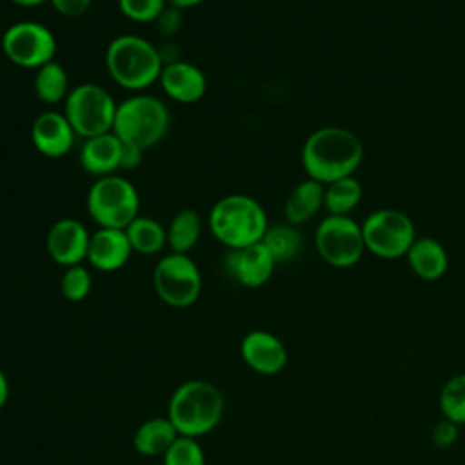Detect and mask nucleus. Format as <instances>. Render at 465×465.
<instances>
[{"label": "nucleus", "mask_w": 465, "mask_h": 465, "mask_svg": "<svg viewBox=\"0 0 465 465\" xmlns=\"http://www.w3.org/2000/svg\"><path fill=\"white\" fill-rule=\"evenodd\" d=\"M361 140L345 127L325 125L311 133L302 147V165L309 178L329 185L352 176L363 160Z\"/></svg>", "instance_id": "obj_1"}, {"label": "nucleus", "mask_w": 465, "mask_h": 465, "mask_svg": "<svg viewBox=\"0 0 465 465\" xmlns=\"http://www.w3.org/2000/svg\"><path fill=\"white\" fill-rule=\"evenodd\" d=\"M223 411L225 398L216 385L205 380H187L171 394L167 418L180 436L198 438L220 423Z\"/></svg>", "instance_id": "obj_2"}, {"label": "nucleus", "mask_w": 465, "mask_h": 465, "mask_svg": "<svg viewBox=\"0 0 465 465\" xmlns=\"http://www.w3.org/2000/svg\"><path fill=\"white\" fill-rule=\"evenodd\" d=\"M109 76L127 91H142L158 82L162 58L158 47L138 35H118L105 49Z\"/></svg>", "instance_id": "obj_3"}, {"label": "nucleus", "mask_w": 465, "mask_h": 465, "mask_svg": "<svg viewBox=\"0 0 465 465\" xmlns=\"http://www.w3.org/2000/svg\"><path fill=\"white\" fill-rule=\"evenodd\" d=\"M267 227L269 222L262 203L249 194H227L209 213L213 236L229 249L262 242Z\"/></svg>", "instance_id": "obj_4"}, {"label": "nucleus", "mask_w": 465, "mask_h": 465, "mask_svg": "<svg viewBox=\"0 0 465 465\" xmlns=\"http://www.w3.org/2000/svg\"><path fill=\"white\" fill-rule=\"evenodd\" d=\"M169 122V111L160 98L151 94H133L118 104L113 133L122 143L145 151L165 136Z\"/></svg>", "instance_id": "obj_5"}, {"label": "nucleus", "mask_w": 465, "mask_h": 465, "mask_svg": "<svg viewBox=\"0 0 465 465\" xmlns=\"http://www.w3.org/2000/svg\"><path fill=\"white\" fill-rule=\"evenodd\" d=\"M85 207L98 227L125 229L138 216L140 196L127 178L109 174L89 187Z\"/></svg>", "instance_id": "obj_6"}, {"label": "nucleus", "mask_w": 465, "mask_h": 465, "mask_svg": "<svg viewBox=\"0 0 465 465\" xmlns=\"http://www.w3.org/2000/svg\"><path fill=\"white\" fill-rule=\"evenodd\" d=\"M64 104V114L76 136L85 140L113 131L118 104L102 85L91 82L80 84L69 91Z\"/></svg>", "instance_id": "obj_7"}, {"label": "nucleus", "mask_w": 465, "mask_h": 465, "mask_svg": "<svg viewBox=\"0 0 465 465\" xmlns=\"http://www.w3.org/2000/svg\"><path fill=\"white\" fill-rule=\"evenodd\" d=\"M361 232L365 251L383 260L405 256L416 240L412 220L398 209H378L371 213L361 223Z\"/></svg>", "instance_id": "obj_8"}, {"label": "nucleus", "mask_w": 465, "mask_h": 465, "mask_svg": "<svg viewBox=\"0 0 465 465\" xmlns=\"http://www.w3.org/2000/svg\"><path fill=\"white\" fill-rule=\"evenodd\" d=\"M153 285L163 303L183 309L198 300L202 292V274L189 254L169 252L154 265Z\"/></svg>", "instance_id": "obj_9"}, {"label": "nucleus", "mask_w": 465, "mask_h": 465, "mask_svg": "<svg viewBox=\"0 0 465 465\" xmlns=\"http://www.w3.org/2000/svg\"><path fill=\"white\" fill-rule=\"evenodd\" d=\"M5 58L24 69H38L54 60L56 38L53 31L35 20L11 24L0 40Z\"/></svg>", "instance_id": "obj_10"}, {"label": "nucleus", "mask_w": 465, "mask_h": 465, "mask_svg": "<svg viewBox=\"0 0 465 465\" xmlns=\"http://www.w3.org/2000/svg\"><path fill=\"white\" fill-rule=\"evenodd\" d=\"M314 245L323 262L332 267H351L365 252L361 225L351 216L329 214L314 232Z\"/></svg>", "instance_id": "obj_11"}, {"label": "nucleus", "mask_w": 465, "mask_h": 465, "mask_svg": "<svg viewBox=\"0 0 465 465\" xmlns=\"http://www.w3.org/2000/svg\"><path fill=\"white\" fill-rule=\"evenodd\" d=\"M91 232L74 218L56 220L45 236L47 254L64 267L78 265L87 260Z\"/></svg>", "instance_id": "obj_12"}, {"label": "nucleus", "mask_w": 465, "mask_h": 465, "mask_svg": "<svg viewBox=\"0 0 465 465\" xmlns=\"http://www.w3.org/2000/svg\"><path fill=\"white\" fill-rule=\"evenodd\" d=\"M274 265V258L262 242L240 249H229L225 258L227 272L249 289L265 285L272 276Z\"/></svg>", "instance_id": "obj_13"}, {"label": "nucleus", "mask_w": 465, "mask_h": 465, "mask_svg": "<svg viewBox=\"0 0 465 465\" xmlns=\"http://www.w3.org/2000/svg\"><path fill=\"white\" fill-rule=\"evenodd\" d=\"M240 354L247 367L267 376L283 371L289 358L283 341L263 329L251 331L242 338Z\"/></svg>", "instance_id": "obj_14"}, {"label": "nucleus", "mask_w": 465, "mask_h": 465, "mask_svg": "<svg viewBox=\"0 0 465 465\" xmlns=\"http://www.w3.org/2000/svg\"><path fill=\"white\" fill-rule=\"evenodd\" d=\"M74 129L64 113H40L31 125V142L45 158H62L74 145Z\"/></svg>", "instance_id": "obj_15"}, {"label": "nucleus", "mask_w": 465, "mask_h": 465, "mask_svg": "<svg viewBox=\"0 0 465 465\" xmlns=\"http://www.w3.org/2000/svg\"><path fill=\"white\" fill-rule=\"evenodd\" d=\"M133 247L125 234V229L98 227L89 238L87 262L102 272H113L122 269L131 258Z\"/></svg>", "instance_id": "obj_16"}, {"label": "nucleus", "mask_w": 465, "mask_h": 465, "mask_svg": "<svg viewBox=\"0 0 465 465\" xmlns=\"http://www.w3.org/2000/svg\"><path fill=\"white\" fill-rule=\"evenodd\" d=\"M158 82L162 91L178 104H194L207 91V80L202 69L185 60L163 65Z\"/></svg>", "instance_id": "obj_17"}, {"label": "nucleus", "mask_w": 465, "mask_h": 465, "mask_svg": "<svg viewBox=\"0 0 465 465\" xmlns=\"http://www.w3.org/2000/svg\"><path fill=\"white\" fill-rule=\"evenodd\" d=\"M122 147L124 143L113 131L85 138L80 147V163L85 173L96 178L116 174L120 171Z\"/></svg>", "instance_id": "obj_18"}, {"label": "nucleus", "mask_w": 465, "mask_h": 465, "mask_svg": "<svg viewBox=\"0 0 465 465\" xmlns=\"http://www.w3.org/2000/svg\"><path fill=\"white\" fill-rule=\"evenodd\" d=\"M405 256L412 272L427 282L440 280L449 267V256L445 247L430 236L416 238Z\"/></svg>", "instance_id": "obj_19"}, {"label": "nucleus", "mask_w": 465, "mask_h": 465, "mask_svg": "<svg viewBox=\"0 0 465 465\" xmlns=\"http://www.w3.org/2000/svg\"><path fill=\"white\" fill-rule=\"evenodd\" d=\"M325 198V185L307 178L292 187L289 193L285 205H283V216L285 222L291 225H300L311 220L322 207Z\"/></svg>", "instance_id": "obj_20"}, {"label": "nucleus", "mask_w": 465, "mask_h": 465, "mask_svg": "<svg viewBox=\"0 0 465 465\" xmlns=\"http://www.w3.org/2000/svg\"><path fill=\"white\" fill-rule=\"evenodd\" d=\"M178 430L165 416H156L145 420L133 436V447L138 454L143 456H163V452L178 438Z\"/></svg>", "instance_id": "obj_21"}, {"label": "nucleus", "mask_w": 465, "mask_h": 465, "mask_svg": "<svg viewBox=\"0 0 465 465\" xmlns=\"http://www.w3.org/2000/svg\"><path fill=\"white\" fill-rule=\"evenodd\" d=\"M125 234L131 242L133 251L151 256L160 252L167 245V229L149 216H136L127 227Z\"/></svg>", "instance_id": "obj_22"}, {"label": "nucleus", "mask_w": 465, "mask_h": 465, "mask_svg": "<svg viewBox=\"0 0 465 465\" xmlns=\"http://www.w3.org/2000/svg\"><path fill=\"white\" fill-rule=\"evenodd\" d=\"M202 218L194 209L178 211L167 225V245L171 252L187 254L200 240Z\"/></svg>", "instance_id": "obj_23"}, {"label": "nucleus", "mask_w": 465, "mask_h": 465, "mask_svg": "<svg viewBox=\"0 0 465 465\" xmlns=\"http://www.w3.org/2000/svg\"><path fill=\"white\" fill-rule=\"evenodd\" d=\"M35 94L44 104H58L64 102L69 94V74L62 64L56 60L47 62L45 65L36 69L35 74Z\"/></svg>", "instance_id": "obj_24"}, {"label": "nucleus", "mask_w": 465, "mask_h": 465, "mask_svg": "<svg viewBox=\"0 0 465 465\" xmlns=\"http://www.w3.org/2000/svg\"><path fill=\"white\" fill-rule=\"evenodd\" d=\"M262 243L267 247L274 262L282 263V262L294 260L302 252L303 238L296 229V225H291L285 222V223L269 225L262 238Z\"/></svg>", "instance_id": "obj_25"}, {"label": "nucleus", "mask_w": 465, "mask_h": 465, "mask_svg": "<svg viewBox=\"0 0 465 465\" xmlns=\"http://www.w3.org/2000/svg\"><path fill=\"white\" fill-rule=\"evenodd\" d=\"M363 196V187L354 176H347L325 185L323 207L329 214L349 216V213L360 203Z\"/></svg>", "instance_id": "obj_26"}, {"label": "nucleus", "mask_w": 465, "mask_h": 465, "mask_svg": "<svg viewBox=\"0 0 465 465\" xmlns=\"http://www.w3.org/2000/svg\"><path fill=\"white\" fill-rule=\"evenodd\" d=\"M440 411L456 425H465V372L449 378L440 391Z\"/></svg>", "instance_id": "obj_27"}, {"label": "nucleus", "mask_w": 465, "mask_h": 465, "mask_svg": "<svg viewBox=\"0 0 465 465\" xmlns=\"http://www.w3.org/2000/svg\"><path fill=\"white\" fill-rule=\"evenodd\" d=\"M162 458L163 465H205L203 449L191 436H178Z\"/></svg>", "instance_id": "obj_28"}, {"label": "nucleus", "mask_w": 465, "mask_h": 465, "mask_svg": "<svg viewBox=\"0 0 465 465\" xmlns=\"http://www.w3.org/2000/svg\"><path fill=\"white\" fill-rule=\"evenodd\" d=\"M91 272L82 263L65 267L60 278V292L69 302H82L91 292Z\"/></svg>", "instance_id": "obj_29"}, {"label": "nucleus", "mask_w": 465, "mask_h": 465, "mask_svg": "<svg viewBox=\"0 0 465 465\" xmlns=\"http://www.w3.org/2000/svg\"><path fill=\"white\" fill-rule=\"evenodd\" d=\"M165 5V0H118L120 13L142 24L154 22Z\"/></svg>", "instance_id": "obj_30"}, {"label": "nucleus", "mask_w": 465, "mask_h": 465, "mask_svg": "<svg viewBox=\"0 0 465 465\" xmlns=\"http://www.w3.org/2000/svg\"><path fill=\"white\" fill-rule=\"evenodd\" d=\"M458 429L460 425H456L454 421L447 420V418H441L434 427H432V432H430V438H432V443L438 447V449H449L456 443L458 440Z\"/></svg>", "instance_id": "obj_31"}, {"label": "nucleus", "mask_w": 465, "mask_h": 465, "mask_svg": "<svg viewBox=\"0 0 465 465\" xmlns=\"http://www.w3.org/2000/svg\"><path fill=\"white\" fill-rule=\"evenodd\" d=\"M154 24H156L158 31L163 36H173L182 25V9L173 7V5H165L163 11L154 20Z\"/></svg>", "instance_id": "obj_32"}, {"label": "nucleus", "mask_w": 465, "mask_h": 465, "mask_svg": "<svg viewBox=\"0 0 465 465\" xmlns=\"http://www.w3.org/2000/svg\"><path fill=\"white\" fill-rule=\"evenodd\" d=\"M49 2L56 13L67 18L82 16L91 7V0H49Z\"/></svg>", "instance_id": "obj_33"}, {"label": "nucleus", "mask_w": 465, "mask_h": 465, "mask_svg": "<svg viewBox=\"0 0 465 465\" xmlns=\"http://www.w3.org/2000/svg\"><path fill=\"white\" fill-rule=\"evenodd\" d=\"M143 158V151L134 147V145H127L124 143L122 147V156H120V169L124 171H133L142 163Z\"/></svg>", "instance_id": "obj_34"}, {"label": "nucleus", "mask_w": 465, "mask_h": 465, "mask_svg": "<svg viewBox=\"0 0 465 465\" xmlns=\"http://www.w3.org/2000/svg\"><path fill=\"white\" fill-rule=\"evenodd\" d=\"M7 400H9V381L4 371L0 369V409L7 403Z\"/></svg>", "instance_id": "obj_35"}, {"label": "nucleus", "mask_w": 465, "mask_h": 465, "mask_svg": "<svg viewBox=\"0 0 465 465\" xmlns=\"http://www.w3.org/2000/svg\"><path fill=\"white\" fill-rule=\"evenodd\" d=\"M203 0H165L167 5L178 7V9H187V7H194L198 4H202Z\"/></svg>", "instance_id": "obj_36"}, {"label": "nucleus", "mask_w": 465, "mask_h": 465, "mask_svg": "<svg viewBox=\"0 0 465 465\" xmlns=\"http://www.w3.org/2000/svg\"><path fill=\"white\" fill-rule=\"evenodd\" d=\"M16 5H22V7H35V5H40L44 2H49V0H9Z\"/></svg>", "instance_id": "obj_37"}]
</instances>
